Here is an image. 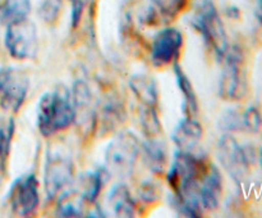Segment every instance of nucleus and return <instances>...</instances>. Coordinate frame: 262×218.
Listing matches in <instances>:
<instances>
[{"mask_svg":"<svg viewBox=\"0 0 262 218\" xmlns=\"http://www.w3.org/2000/svg\"><path fill=\"white\" fill-rule=\"evenodd\" d=\"M76 121V109L71 92L67 89L48 91L37 105V127L45 137L68 128Z\"/></svg>","mask_w":262,"mask_h":218,"instance_id":"nucleus-1","label":"nucleus"},{"mask_svg":"<svg viewBox=\"0 0 262 218\" xmlns=\"http://www.w3.org/2000/svg\"><path fill=\"white\" fill-rule=\"evenodd\" d=\"M191 23L204 37L205 43L212 49L217 58L223 59L229 44L224 23L211 0H200L194 8Z\"/></svg>","mask_w":262,"mask_h":218,"instance_id":"nucleus-2","label":"nucleus"},{"mask_svg":"<svg viewBox=\"0 0 262 218\" xmlns=\"http://www.w3.org/2000/svg\"><path fill=\"white\" fill-rule=\"evenodd\" d=\"M140 153L141 144L137 136L129 131H123L107 145L104 168L109 174L118 177L130 176Z\"/></svg>","mask_w":262,"mask_h":218,"instance_id":"nucleus-3","label":"nucleus"},{"mask_svg":"<svg viewBox=\"0 0 262 218\" xmlns=\"http://www.w3.org/2000/svg\"><path fill=\"white\" fill-rule=\"evenodd\" d=\"M224 69L219 84V94L223 99L241 100L247 92V80L245 71V56L238 46L228 48L223 56Z\"/></svg>","mask_w":262,"mask_h":218,"instance_id":"nucleus-4","label":"nucleus"},{"mask_svg":"<svg viewBox=\"0 0 262 218\" xmlns=\"http://www.w3.org/2000/svg\"><path fill=\"white\" fill-rule=\"evenodd\" d=\"M4 44L12 58L17 61L33 59L38 50V36L35 23L26 18L7 25Z\"/></svg>","mask_w":262,"mask_h":218,"instance_id":"nucleus-5","label":"nucleus"},{"mask_svg":"<svg viewBox=\"0 0 262 218\" xmlns=\"http://www.w3.org/2000/svg\"><path fill=\"white\" fill-rule=\"evenodd\" d=\"M30 89V78L19 68L0 69V107L5 112L17 113L25 104Z\"/></svg>","mask_w":262,"mask_h":218,"instance_id":"nucleus-6","label":"nucleus"},{"mask_svg":"<svg viewBox=\"0 0 262 218\" xmlns=\"http://www.w3.org/2000/svg\"><path fill=\"white\" fill-rule=\"evenodd\" d=\"M10 210L19 217H28L36 212L40 203L38 181L35 174L26 173L14 180L8 192Z\"/></svg>","mask_w":262,"mask_h":218,"instance_id":"nucleus-7","label":"nucleus"},{"mask_svg":"<svg viewBox=\"0 0 262 218\" xmlns=\"http://www.w3.org/2000/svg\"><path fill=\"white\" fill-rule=\"evenodd\" d=\"M217 158L234 181L245 180L250 171L251 158L247 149L241 146L233 136L224 135L217 143Z\"/></svg>","mask_w":262,"mask_h":218,"instance_id":"nucleus-8","label":"nucleus"},{"mask_svg":"<svg viewBox=\"0 0 262 218\" xmlns=\"http://www.w3.org/2000/svg\"><path fill=\"white\" fill-rule=\"evenodd\" d=\"M73 181V164L61 153H48L45 166V191L48 197L58 196Z\"/></svg>","mask_w":262,"mask_h":218,"instance_id":"nucleus-9","label":"nucleus"},{"mask_svg":"<svg viewBox=\"0 0 262 218\" xmlns=\"http://www.w3.org/2000/svg\"><path fill=\"white\" fill-rule=\"evenodd\" d=\"M183 45V35L174 27H165L154 36L151 45V61L155 66L163 67L178 59Z\"/></svg>","mask_w":262,"mask_h":218,"instance_id":"nucleus-10","label":"nucleus"},{"mask_svg":"<svg viewBox=\"0 0 262 218\" xmlns=\"http://www.w3.org/2000/svg\"><path fill=\"white\" fill-rule=\"evenodd\" d=\"M223 195V177L219 169L210 166L199 187V199L202 209L215 210Z\"/></svg>","mask_w":262,"mask_h":218,"instance_id":"nucleus-11","label":"nucleus"},{"mask_svg":"<svg viewBox=\"0 0 262 218\" xmlns=\"http://www.w3.org/2000/svg\"><path fill=\"white\" fill-rule=\"evenodd\" d=\"M188 0H151V4L145 10L142 21L147 25L169 22L174 19L186 8Z\"/></svg>","mask_w":262,"mask_h":218,"instance_id":"nucleus-12","label":"nucleus"},{"mask_svg":"<svg viewBox=\"0 0 262 218\" xmlns=\"http://www.w3.org/2000/svg\"><path fill=\"white\" fill-rule=\"evenodd\" d=\"M204 128L194 120V117H186L178 123L171 133V140L181 150L192 151V149L201 140Z\"/></svg>","mask_w":262,"mask_h":218,"instance_id":"nucleus-13","label":"nucleus"},{"mask_svg":"<svg viewBox=\"0 0 262 218\" xmlns=\"http://www.w3.org/2000/svg\"><path fill=\"white\" fill-rule=\"evenodd\" d=\"M107 205L115 217H133L136 203L125 185L118 184L107 195Z\"/></svg>","mask_w":262,"mask_h":218,"instance_id":"nucleus-14","label":"nucleus"},{"mask_svg":"<svg viewBox=\"0 0 262 218\" xmlns=\"http://www.w3.org/2000/svg\"><path fill=\"white\" fill-rule=\"evenodd\" d=\"M141 151L143 154L145 164L151 172L156 174H161L165 172L166 162H168L165 144L150 137L141 146Z\"/></svg>","mask_w":262,"mask_h":218,"instance_id":"nucleus-15","label":"nucleus"},{"mask_svg":"<svg viewBox=\"0 0 262 218\" xmlns=\"http://www.w3.org/2000/svg\"><path fill=\"white\" fill-rule=\"evenodd\" d=\"M129 86L142 105L155 107L158 104V85L152 77L147 74H135L129 78Z\"/></svg>","mask_w":262,"mask_h":218,"instance_id":"nucleus-16","label":"nucleus"},{"mask_svg":"<svg viewBox=\"0 0 262 218\" xmlns=\"http://www.w3.org/2000/svg\"><path fill=\"white\" fill-rule=\"evenodd\" d=\"M106 172V169L101 168V171L86 172L81 174L78 182V195L82 197V200L87 203H94L97 199L102 185L105 184L104 174Z\"/></svg>","mask_w":262,"mask_h":218,"instance_id":"nucleus-17","label":"nucleus"},{"mask_svg":"<svg viewBox=\"0 0 262 218\" xmlns=\"http://www.w3.org/2000/svg\"><path fill=\"white\" fill-rule=\"evenodd\" d=\"M174 73H176L177 84H178L179 90L183 94L184 102H183V110L186 117H194L199 110V104H197V96L194 92L193 86H192L191 81L184 73L183 68L179 64H174Z\"/></svg>","mask_w":262,"mask_h":218,"instance_id":"nucleus-18","label":"nucleus"},{"mask_svg":"<svg viewBox=\"0 0 262 218\" xmlns=\"http://www.w3.org/2000/svg\"><path fill=\"white\" fill-rule=\"evenodd\" d=\"M31 12V0H3L0 5V22L9 25L26 19Z\"/></svg>","mask_w":262,"mask_h":218,"instance_id":"nucleus-19","label":"nucleus"},{"mask_svg":"<svg viewBox=\"0 0 262 218\" xmlns=\"http://www.w3.org/2000/svg\"><path fill=\"white\" fill-rule=\"evenodd\" d=\"M14 130L15 123L12 117L0 118V167L2 169H5L7 167Z\"/></svg>","mask_w":262,"mask_h":218,"instance_id":"nucleus-20","label":"nucleus"},{"mask_svg":"<svg viewBox=\"0 0 262 218\" xmlns=\"http://www.w3.org/2000/svg\"><path fill=\"white\" fill-rule=\"evenodd\" d=\"M140 120L143 132L148 137H155L161 132V123L155 112V107L142 105V109L140 112Z\"/></svg>","mask_w":262,"mask_h":218,"instance_id":"nucleus-21","label":"nucleus"},{"mask_svg":"<svg viewBox=\"0 0 262 218\" xmlns=\"http://www.w3.org/2000/svg\"><path fill=\"white\" fill-rule=\"evenodd\" d=\"M63 0H40L37 8V14L48 25H53L60 15Z\"/></svg>","mask_w":262,"mask_h":218,"instance_id":"nucleus-22","label":"nucleus"},{"mask_svg":"<svg viewBox=\"0 0 262 218\" xmlns=\"http://www.w3.org/2000/svg\"><path fill=\"white\" fill-rule=\"evenodd\" d=\"M58 214L63 217H78L82 213L81 203H76L73 200V194L67 191L59 199Z\"/></svg>","mask_w":262,"mask_h":218,"instance_id":"nucleus-23","label":"nucleus"},{"mask_svg":"<svg viewBox=\"0 0 262 218\" xmlns=\"http://www.w3.org/2000/svg\"><path fill=\"white\" fill-rule=\"evenodd\" d=\"M243 117V126L246 130L250 132H258L262 125V118L257 108L250 107L245 113L242 114Z\"/></svg>","mask_w":262,"mask_h":218,"instance_id":"nucleus-24","label":"nucleus"},{"mask_svg":"<svg viewBox=\"0 0 262 218\" xmlns=\"http://www.w3.org/2000/svg\"><path fill=\"white\" fill-rule=\"evenodd\" d=\"M220 128L225 131H241L245 128L243 126V117L242 114L237 112H227L223 115L222 121H220Z\"/></svg>","mask_w":262,"mask_h":218,"instance_id":"nucleus-25","label":"nucleus"},{"mask_svg":"<svg viewBox=\"0 0 262 218\" xmlns=\"http://www.w3.org/2000/svg\"><path fill=\"white\" fill-rule=\"evenodd\" d=\"M71 2V25L76 28L81 22V18L83 15L84 8H86L89 0H69Z\"/></svg>","mask_w":262,"mask_h":218,"instance_id":"nucleus-26","label":"nucleus"},{"mask_svg":"<svg viewBox=\"0 0 262 218\" xmlns=\"http://www.w3.org/2000/svg\"><path fill=\"white\" fill-rule=\"evenodd\" d=\"M159 187L155 184L150 181H146L145 184L141 186L140 196L142 197L145 202H155L159 197Z\"/></svg>","mask_w":262,"mask_h":218,"instance_id":"nucleus-27","label":"nucleus"},{"mask_svg":"<svg viewBox=\"0 0 262 218\" xmlns=\"http://www.w3.org/2000/svg\"><path fill=\"white\" fill-rule=\"evenodd\" d=\"M257 15L262 21V0H258L257 2Z\"/></svg>","mask_w":262,"mask_h":218,"instance_id":"nucleus-28","label":"nucleus"},{"mask_svg":"<svg viewBox=\"0 0 262 218\" xmlns=\"http://www.w3.org/2000/svg\"><path fill=\"white\" fill-rule=\"evenodd\" d=\"M260 163H261V166H262V148H261V151H260Z\"/></svg>","mask_w":262,"mask_h":218,"instance_id":"nucleus-29","label":"nucleus"}]
</instances>
